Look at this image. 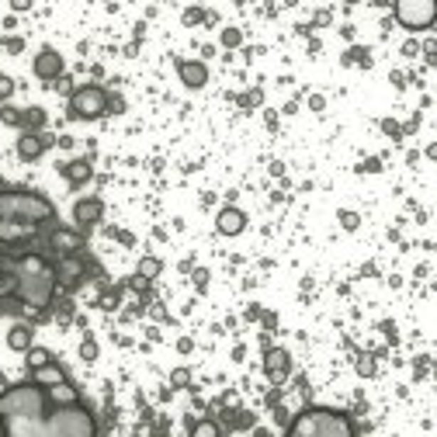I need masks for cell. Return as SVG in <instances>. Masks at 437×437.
<instances>
[{
    "label": "cell",
    "instance_id": "12",
    "mask_svg": "<svg viewBox=\"0 0 437 437\" xmlns=\"http://www.w3.org/2000/svg\"><path fill=\"white\" fill-rule=\"evenodd\" d=\"M42 153H46V139H42V136H35V132H25V136L18 139V157H21L25 164H35Z\"/></svg>",
    "mask_w": 437,
    "mask_h": 437
},
{
    "label": "cell",
    "instance_id": "1",
    "mask_svg": "<svg viewBox=\"0 0 437 437\" xmlns=\"http://www.w3.org/2000/svg\"><path fill=\"white\" fill-rule=\"evenodd\" d=\"M46 389L35 382L11 385L0 392V423L7 437H49L46 434V416H49Z\"/></svg>",
    "mask_w": 437,
    "mask_h": 437
},
{
    "label": "cell",
    "instance_id": "16",
    "mask_svg": "<svg viewBox=\"0 0 437 437\" xmlns=\"http://www.w3.org/2000/svg\"><path fill=\"white\" fill-rule=\"evenodd\" d=\"M28 233H35V226H28V222H14V218H0V240H21Z\"/></svg>",
    "mask_w": 437,
    "mask_h": 437
},
{
    "label": "cell",
    "instance_id": "2",
    "mask_svg": "<svg viewBox=\"0 0 437 437\" xmlns=\"http://www.w3.org/2000/svg\"><path fill=\"white\" fill-rule=\"evenodd\" d=\"M18 299L31 305V309H46L53 302L56 288V271L42 260V257H25L18 268Z\"/></svg>",
    "mask_w": 437,
    "mask_h": 437
},
{
    "label": "cell",
    "instance_id": "3",
    "mask_svg": "<svg viewBox=\"0 0 437 437\" xmlns=\"http://www.w3.org/2000/svg\"><path fill=\"white\" fill-rule=\"evenodd\" d=\"M285 437H354V423L347 413L316 406V410L299 413Z\"/></svg>",
    "mask_w": 437,
    "mask_h": 437
},
{
    "label": "cell",
    "instance_id": "7",
    "mask_svg": "<svg viewBox=\"0 0 437 437\" xmlns=\"http://www.w3.org/2000/svg\"><path fill=\"white\" fill-rule=\"evenodd\" d=\"M108 111V94H105V87H80V90H73L70 94V115L73 118H83V122H90V118H101Z\"/></svg>",
    "mask_w": 437,
    "mask_h": 437
},
{
    "label": "cell",
    "instance_id": "15",
    "mask_svg": "<svg viewBox=\"0 0 437 437\" xmlns=\"http://www.w3.org/2000/svg\"><path fill=\"white\" fill-rule=\"evenodd\" d=\"M7 347H11V351H21V354H28V351H31V327H25V323L11 327V333H7Z\"/></svg>",
    "mask_w": 437,
    "mask_h": 437
},
{
    "label": "cell",
    "instance_id": "29",
    "mask_svg": "<svg viewBox=\"0 0 437 437\" xmlns=\"http://www.w3.org/2000/svg\"><path fill=\"white\" fill-rule=\"evenodd\" d=\"M80 354H83V361H94V357H98V347H94V340H83Z\"/></svg>",
    "mask_w": 437,
    "mask_h": 437
},
{
    "label": "cell",
    "instance_id": "14",
    "mask_svg": "<svg viewBox=\"0 0 437 437\" xmlns=\"http://www.w3.org/2000/svg\"><path fill=\"white\" fill-rule=\"evenodd\" d=\"M264 372H268V379L281 382L288 375V354L285 351H271V354L264 357Z\"/></svg>",
    "mask_w": 437,
    "mask_h": 437
},
{
    "label": "cell",
    "instance_id": "27",
    "mask_svg": "<svg viewBox=\"0 0 437 437\" xmlns=\"http://www.w3.org/2000/svg\"><path fill=\"white\" fill-rule=\"evenodd\" d=\"M14 94V80L11 77H0V101H7Z\"/></svg>",
    "mask_w": 437,
    "mask_h": 437
},
{
    "label": "cell",
    "instance_id": "20",
    "mask_svg": "<svg viewBox=\"0 0 437 437\" xmlns=\"http://www.w3.org/2000/svg\"><path fill=\"white\" fill-rule=\"evenodd\" d=\"M56 278H59L63 285H73V281L80 278V264H77L73 257H66V260L59 264V271H56Z\"/></svg>",
    "mask_w": 437,
    "mask_h": 437
},
{
    "label": "cell",
    "instance_id": "18",
    "mask_svg": "<svg viewBox=\"0 0 437 437\" xmlns=\"http://www.w3.org/2000/svg\"><path fill=\"white\" fill-rule=\"evenodd\" d=\"M53 246L59 250V253H73V250H80V236H77V233H70V229H56Z\"/></svg>",
    "mask_w": 437,
    "mask_h": 437
},
{
    "label": "cell",
    "instance_id": "6",
    "mask_svg": "<svg viewBox=\"0 0 437 437\" xmlns=\"http://www.w3.org/2000/svg\"><path fill=\"white\" fill-rule=\"evenodd\" d=\"M396 21L410 31H427L437 21L434 0H399L396 4Z\"/></svg>",
    "mask_w": 437,
    "mask_h": 437
},
{
    "label": "cell",
    "instance_id": "9",
    "mask_svg": "<svg viewBox=\"0 0 437 437\" xmlns=\"http://www.w3.org/2000/svg\"><path fill=\"white\" fill-rule=\"evenodd\" d=\"M216 229L222 233V236H240V233L246 229V216L240 212V209H233V205H229V209H222V212H218Z\"/></svg>",
    "mask_w": 437,
    "mask_h": 437
},
{
    "label": "cell",
    "instance_id": "13",
    "mask_svg": "<svg viewBox=\"0 0 437 437\" xmlns=\"http://www.w3.org/2000/svg\"><path fill=\"white\" fill-rule=\"evenodd\" d=\"M46 399H49L53 406H73L80 396H77V389L70 382H59V385H53V389H46Z\"/></svg>",
    "mask_w": 437,
    "mask_h": 437
},
{
    "label": "cell",
    "instance_id": "30",
    "mask_svg": "<svg viewBox=\"0 0 437 437\" xmlns=\"http://www.w3.org/2000/svg\"><path fill=\"white\" fill-rule=\"evenodd\" d=\"M357 372H361V375H372V372H375L372 357H361V361H357Z\"/></svg>",
    "mask_w": 437,
    "mask_h": 437
},
{
    "label": "cell",
    "instance_id": "10",
    "mask_svg": "<svg viewBox=\"0 0 437 437\" xmlns=\"http://www.w3.org/2000/svg\"><path fill=\"white\" fill-rule=\"evenodd\" d=\"M101 212H105V205L98 198H83V201L73 205V222L77 226H94V222H101Z\"/></svg>",
    "mask_w": 437,
    "mask_h": 437
},
{
    "label": "cell",
    "instance_id": "28",
    "mask_svg": "<svg viewBox=\"0 0 437 437\" xmlns=\"http://www.w3.org/2000/svg\"><path fill=\"white\" fill-rule=\"evenodd\" d=\"M240 38H243V35H240L236 28H229V31H222V42H226V46H240Z\"/></svg>",
    "mask_w": 437,
    "mask_h": 437
},
{
    "label": "cell",
    "instance_id": "5",
    "mask_svg": "<svg viewBox=\"0 0 437 437\" xmlns=\"http://www.w3.org/2000/svg\"><path fill=\"white\" fill-rule=\"evenodd\" d=\"M46 434L49 437H98V423H94L90 410H83L80 403L56 406L46 416Z\"/></svg>",
    "mask_w": 437,
    "mask_h": 437
},
{
    "label": "cell",
    "instance_id": "24",
    "mask_svg": "<svg viewBox=\"0 0 437 437\" xmlns=\"http://www.w3.org/2000/svg\"><path fill=\"white\" fill-rule=\"evenodd\" d=\"M191 437H218V427L212 423V420H201V423H194Z\"/></svg>",
    "mask_w": 437,
    "mask_h": 437
},
{
    "label": "cell",
    "instance_id": "17",
    "mask_svg": "<svg viewBox=\"0 0 437 437\" xmlns=\"http://www.w3.org/2000/svg\"><path fill=\"white\" fill-rule=\"evenodd\" d=\"M59 382H66V375H63V368H59L56 361L35 372V385H42V389H53V385H59Z\"/></svg>",
    "mask_w": 437,
    "mask_h": 437
},
{
    "label": "cell",
    "instance_id": "25",
    "mask_svg": "<svg viewBox=\"0 0 437 437\" xmlns=\"http://www.w3.org/2000/svg\"><path fill=\"white\" fill-rule=\"evenodd\" d=\"M25 122H31V125H42V122H46V111H42V108H28L25 111Z\"/></svg>",
    "mask_w": 437,
    "mask_h": 437
},
{
    "label": "cell",
    "instance_id": "4",
    "mask_svg": "<svg viewBox=\"0 0 437 437\" xmlns=\"http://www.w3.org/2000/svg\"><path fill=\"white\" fill-rule=\"evenodd\" d=\"M0 218H14V222L38 226V222L53 218V205H49L42 194H31V191H4V194H0Z\"/></svg>",
    "mask_w": 437,
    "mask_h": 437
},
{
    "label": "cell",
    "instance_id": "22",
    "mask_svg": "<svg viewBox=\"0 0 437 437\" xmlns=\"http://www.w3.org/2000/svg\"><path fill=\"white\" fill-rule=\"evenodd\" d=\"M25 361H28V368H31V372H38V368L53 364V354H49L46 347H31V351L25 354Z\"/></svg>",
    "mask_w": 437,
    "mask_h": 437
},
{
    "label": "cell",
    "instance_id": "8",
    "mask_svg": "<svg viewBox=\"0 0 437 437\" xmlns=\"http://www.w3.org/2000/svg\"><path fill=\"white\" fill-rule=\"evenodd\" d=\"M35 77L38 80H59L63 77V56L56 53V49H42V53L35 56Z\"/></svg>",
    "mask_w": 437,
    "mask_h": 437
},
{
    "label": "cell",
    "instance_id": "21",
    "mask_svg": "<svg viewBox=\"0 0 437 437\" xmlns=\"http://www.w3.org/2000/svg\"><path fill=\"white\" fill-rule=\"evenodd\" d=\"M66 177H70L73 184L90 181V164H87V160H73V164H66Z\"/></svg>",
    "mask_w": 437,
    "mask_h": 437
},
{
    "label": "cell",
    "instance_id": "11",
    "mask_svg": "<svg viewBox=\"0 0 437 437\" xmlns=\"http://www.w3.org/2000/svg\"><path fill=\"white\" fill-rule=\"evenodd\" d=\"M177 70H181L184 87H191V90H198V87H205V83H209V70H205V63H191V59H184Z\"/></svg>",
    "mask_w": 437,
    "mask_h": 437
},
{
    "label": "cell",
    "instance_id": "23",
    "mask_svg": "<svg viewBox=\"0 0 437 437\" xmlns=\"http://www.w3.org/2000/svg\"><path fill=\"white\" fill-rule=\"evenodd\" d=\"M0 122L4 125H25V111H18L14 105H4L0 108Z\"/></svg>",
    "mask_w": 437,
    "mask_h": 437
},
{
    "label": "cell",
    "instance_id": "19",
    "mask_svg": "<svg viewBox=\"0 0 437 437\" xmlns=\"http://www.w3.org/2000/svg\"><path fill=\"white\" fill-rule=\"evenodd\" d=\"M160 271H164V264H160L157 257H142V260H139V268H136L139 281H153Z\"/></svg>",
    "mask_w": 437,
    "mask_h": 437
},
{
    "label": "cell",
    "instance_id": "26",
    "mask_svg": "<svg viewBox=\"0 0 437 437\" xmlns=\"http://www.w3.org/2000/svg\"><path fill=\"white\" fill-rule=\"evenodd\" d=\"M188 379H191V375H188V368H177V372L170 375V382L177 385V389H184V385H188Z\"/></svg>",
    "mask_w": 437,
    "mask_h": 437
}]
</instances>
